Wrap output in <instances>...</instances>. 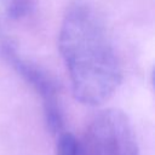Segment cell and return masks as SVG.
Wrapping results in <instances>:
<instances>
[{"label":"cell","instance_id":"6da1fadb","mask_svg":"<svg viewBox=\"0 0 155 155\" xmlns=\"http://www.w3.org/2000/svg\"><path fill=\"white\" fill-rule=\"evenodd\" d=\"M58 50L74 97L85 105H101L117 90L122 68L102 12L88 0L71 1L62 17Z\"/></svg>","mask_w":155,"mask_h":155},{"label":"cell","instance_id":"7a4b0ae2","mask_svg":"<svg viewBox=\"0 0 155 155\" xmlns=\"http://www.w3.org/2000/svg\"><path fill=\"white\" fill-rule=\"evenodd\" d=\"M79 142L82 155H139L133 126L127 115L117 109L97 113Z\"/></svg>","mask_w":155,"mask_h":155},{"label":"cell","instance_id":"3957f363","mask_svg":"<svg viewBox=\"0 0 155 155\" xmlns=\"http://www.w3.org/2000/svg\"><path fill=\"white\" fill-rule=\"evenodd\" d=\"M0 53L8 65L35 91L42 104V114L47 130L52 134L63 132L64 116L59 90L54 79L40 65L27 59L11 41H2Z\"/></svg>","mask_w":155,"mask_h":155},{"label":"cell","instance_id":"277c9868","mask_svg":"<svg viewBox=\"0 0 155 155\" xmlns=\"http://www.w3.org/2000/svg\"><path fill=\"white\" fill-rule=\"evenodd\" d=\"M0 8L12 21L29 17L35 8V0H0Z\"/></svg>","mask_w":155,"mask_h":155},{"label":"cell","instance_id":"5b68a950","mask_svg":"<svg viewBox=\"0 0 155 155\" xmlns=\"http://www.w3.org/2000/svg\"><path fill=\"white\" fill-rule=\"evenodd\" d=\"M54 155H82L79 139L70 132H61L57 134Z\"/></svg>","mask_w":155,"mask_h":155}]
</instances>
